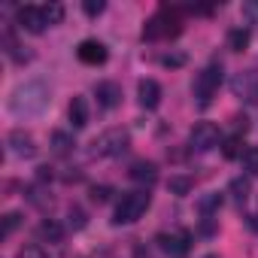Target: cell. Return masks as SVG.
Segmentation results:
<instances>
[{"instance_id": "7402d4cb", "label": "cell", "mask_w": 258, "mask_h": 258, "mask_svg": "<svg viewBox=\"0 0 258 258\" xmlns=\"http://www.w3.org/2000/svg\"><path fill=\"white\" fill-rule=\"evenodd\" d=\"M52 149H55L58 155L70 152V149H73V137H70L67 131H55V134H52Z\"/></svg>"}, {"instance_id": "603a6c76", "label": "cell", "mask_w": 258, "mask_h": 258, "mask_svg": "<svg viewBox=\"0 0 258 258\" xmlns=\"http://www.w3.org/2000/svg\"><path fill=\"white\" fill-rule=\"evenodd\" d=\"M243 170L246 173H252V176H258V146H249L246 152H243Z\"/></svg>"}, {"instance_id": "9c48e42d", "label": "cell", "mask_w": 258, "mask_h": 258, "mask_svg": "<svg viewBox=\"0 0 258 258\" xmlns=\"http://www.w3.org/2000/svg\"><path fill=\"white\" fill-rule=\"evenodd\" d=\"M76 58L88 67H100V64H106V46L100 40H82L76 46Z\"/></svg>"}, {"instance_id": "5b68a950", "label": "cell", "mask_w": 258, "mask_h": 258, "mask_svg": "<svg viewBox=\"0 0 258 258\" xmlns=\"http://www.w3.org/2000/svg\"><path fill=\"white\" fill-rule=\"evenodd\" d=\"M182 31L179 19H176V10H161L155 13L146 25H143V40H164V37H176Z\"/></svg>"}, {"instance_id": "6da1fadb", "label": "cell", "mask_w": 258, "mask_h": 258, "mask_svg": "<svg viewBox=\"0 0 258 258\" xmlns=\"http://www.w3.org/2000/svg\"><path fill=\"white\" fill-rule=\"evenodd\" d=\"M46 106H49V91L43 82H28V85L16 88V94L10 100V109L16 115H40Z\"/></svg>"}, {"instance_id": "8fae6325", "label": "cell", "mask_w": 258, "mask_h": 258, "mask_svg": "<svg viewBox=\"0 0 258 258\" xmlns=\"http://www.w3.org/2000/svg\"><path fill=\"white\" fill-rule=\"evenodd\" d=\"M7 143H10V152L19 155V158H34L37 155V143H34V137L25 131V127H16Z\"/></svg>"}, {"instance_id": "d4e9b609", "label": "cell", "mask_w": 258, "mask_h": 258, "mask_svg": "<svg viewBox=\"0 0 258 258\" xmlns=\"http://www.w3.org/2000/svg\"><path fill=\"white\" fill-rule=\"evenodd\" d=\"M103 10H106V4H103V0H82V13H85L88 19H97Z\"/></svg>"}, {"instance_id": "7a4b0ae2", "label": "cell", "mask_w": 258, "mask_h": 258, "mask_svg": "<svg viewBox=\"0 0 258 258\" xmlns=\"http://www.w3.org/2000/svg\"><path fill=\"white\" fill-rule=\"evenodd\" d=\"M149 204H152V195H149V191H127V195H121L112 222H115V225H134V222L149 210Z\"/></svg>"}, {"instance_id": "1f68e13d", "label": "cell", "mask_w": 258, "mask_h": 258, "mask_svg": "<svg viewBox=\"0 0 258 258\" xmlns=\"http://www.w3.org/2000/svg\"><path fill=\"white\" fill-rule=\"evenodd\" d=\"M134 258H155V255H152L146 246H137V249H134Z\"/></svg>"}, {"instance_id": "ba28073f", "label": "cell", "mask_w": 258, "mask_h": 258, "mask_svg": "<svg viewBox=\"0 0 258 258\" xmlns=\"http://www.w3.org/2000/svg\"><path fill=\"white\" fill-rule=\"evenodd\" d=\"M155 243H158V246H161V252H164V255H170V258H185V255H188V249H191V237H188V231L158 234V237H155Z\"/></svg>"}, {"instance_id": "4fadbf2b", "label": "cell", "mask_w": 258, "mask_h": 258, "mask_svg": "<svg viewBox=\"0 0 258 258\" xmlns=\"http://www.w3.org/2000/svg\"><path fill=\"white\" fill-rule=\"evenodd\" d=\"M94 94H97V103H100L103 109H112V106L121 103V85H118V82H100V85L94 88Z\"/></svg>"}, {"instance_id": "4316f807", "label": "cell", "mask_w": 258, "mask_h": 258, "mask_svg": "<svg viewBox=\"0 0 258 258\" xmlns=\"http://www.w3.org/2000/svg\"><path fill=\"white\" fill-rule=\"evenodd\" d=\"M19 258H52L43 246H25L22 252H19Z\"/></svg>"}, {"instance_id": "4dcf8cb0", "label": "cell", "mask_w": 258, "mask_h": 258, "mask_svg": "<svg viewBox=\"0 0 258 258\" xmlns=\"http://www.w3.org/2000/svg\"><path fill=\"white\" fill-rule=\"evenodd\" d=\"M234 127L246 134V131H249V118H246V115H234Z\"/></svg>"}, {"instance_id": "cb8c5ba5", "label": "cell", "mask_w": 258, "mask_h": 258, "mask_svg": "<svg viewBox=\"0 0 258 258\" xmlns=\"http://www.w3.org/2000/svg\"><path fill=\"white\" fill-rule=\"evenodd\" d=\"M43 16H46V25H61L64 22V7L61 4H46Z\"/></svg>"}, {"instance_id": "e0dca14e", "label": "cell", "mask_w": 258, "mask_h": 258, "mask_svg": "<svg viewBox=\"0 0 258 258\" xmlns=\"http://www.w3.org/2000/svg\"><path fill=\"white\" fill-rule=\"evenodd\" d=\"M228 191H231V198H234L237 204H243V201H249L252 185H249V179H246V176H234V179H231V185H228Z\"/></svg>"}, {"instance_id": "9a60e30c", "label": "cell", "mask_w": 258, "mask_h": 258, "mask_svg": "<svg viewBox=\"0 0 258 258\" xmlns=\"http://www.w3.org/2000/svg\"><path fill=\"white\" fill-rule=\"evenodd\" d=\"M131 179H134V182H143V185H152V182L158 179V167H155L152 161H137V164L131 167Z\"/></svg>"}, {"instance_id": "3957f363", "label": "cell", "mask_w": 258, "mask_h": 258, "mask_svg": "<svg viewBox=\"0 0 258 258\" xmlns=\"http://www.w3.org/2000/svg\"><path fill=\"white\" fill-rule=\"evenodd\" d=\"M127 146H131V137H127L124 127H109V131H103L91 143V155H97V158H118Z\"/></svg>"}, {"instance_id": "8992f818", "label": "cell", "mask_w": 258, "mask_h": 258, "mask_svg": "<svg viewBox=\"0 0 258 258\" xmlns=\"http://www.w3.org/2000/svg\"><path fill=\"white\" fill-rule=\"evenodd\" d=\"M222 143V137H219V127L213 124V121H198L195 127H191V134H188V146L195 149V152H210V149H216Z\"/></svg>"}, {"instance_id": "2e32d148", "label": "cell", "mask_w": 258, "mask_h": 258, "mask_svg": "<svg viewBox=\"0 0 258 258\" xmlns=\"http://www.w3.org/2000/svg\"><path fill=\"white\" fill-rule=\"evenodd\" d=\"M249 40H252L249 28H231V31H228V49H231V52H243V49L249 46Z\"/></svg>"}, {"instance_id": "484cf974", "label": "cell", "mask_w": 258, "mask_h": 258, "mask_svg": "<svg viewBox=\"0 0 258 258\" xmlns=\"http://www.w3.org/2000/svg\"><path fill=\"white\" fill-rule=\"evenodd\" d=\"M22 225V216L19 213H10V216H4V237H10L16 228Z\"/></svg>"}, {"instance_id": "f546056e", "label": "cell", "mask_w": 258, "mask_h": 258, "mask_svg": "<svg viewBox=\"0 0 258 258\" xmlns=\"http://www.w3.org/2000/svg\"><path fill=\"white\" fill-rule=\"evenodd\" d=\"M70 228H76V231H79V228H85V213H82L79 207H73V210H70Z\"/></svg>"}, {"instance_id": "d6986e66", "label": "cell", "mask_w": 258, "mask_h": 258, "mask_svg": "<svg viewBox=\"0 0 258 258\" xmlns=\"http://www.w3.org/2000/svg\"><path fill=\"white\" fill-rule=\"evenodd\" d=\"M243 140H240V134H234V137H225L222 140V155L231 161V158H243Z\"/></svg>"}, {"instance_id": "5bb4252c", "label": "cell", "mask_w": 258, "mask_h": 258, "mask_svg": "<svg viewBox=\"0 0 258 258\" xmlns=\"http://www.w3.org/2000/svg\"><path fill=\"white\" fill-rule=\"evenodd\" d=\"M67 115H70V124L76 127V131H79V127H85L88 124V100L85 97H73Z\"/></svg>"}, {"instance_id": "30bf717a", "label": "cell", "mask_w": 258, "mask_h": 258, "mask_svg": "<svg viewBox=\"0 0 258 258\" xmlns=\"http://www.w3.org/2000/svg\"><path fill=\"white\" fill-rule=\"evenodd\" d=\"M16 22L28 31V34H43L46 31V16H43V7H22L16 13Z\"/></svg>"}, {"instance_id": "83f0119b", "label": "cell", "mask_w": 258, "mask_h": 258, "mask_svg": "<svg viewBox=\"0 0 258 258\" xmlns=\"http://www.w3.org/2000/svg\"><path fill=\"white\" fill-rule=\"evenodd\" d=\"M161 64H164V67H182V64H185V55H182V52H170V55L161 58Z\"/></svg>"}, {"instance_id": "ac0fdd59", "label": "cell", "mask_w": 258, "mask_h": 258, "mask_svg": "<svg viewBox=\"0 0 258 258\" xmlns=\"http://www.w3.org/2000/svg\"><path fill=\"white\" fill-rule=\"evenodd\" d=\"M222 201H225V198H222L219 191H210V195H204V198L198 201V210H201V216H204V219H210V216H213V213L222 207Z\"/></svg>"}, {"instance_id": "7c38bea8", "label": "cell", "mask_w": 258, "mask_h": 258, "mask_svg": "<svg viewBox=\"0 0 258 258\" xmlns=\"http://www.w3.org/2000/svg\"><path fill=\"white\" fill-rule=\"evenodd\" d=\"M137 100H140L143 109H158V103H161V85H158L155 79H140V85H137Z\"/></svg>"}, {"instance_id": "52a82bcc", "label": "cell", "mask_w": 258, "mask_h": 258, "mask_svg": "<svg viewBox=\"0 0 258 258\" xmlns=\"http://www.w3.org/2000/svg\"><path fill=\"white\" fill-rule=\"evenodd\" d=\"M231 91L243 103H258V70H240L231 79Z\"/></svg>"}, {"instance_id": "d6a6232c", "label": "cell", "mask_w": 258, "mask_h": 258, "mask_svg": "<svg viewBox=\"0 0 258 258\" xmlns=\"http://www.w3.org/2000/svg\"><path fill=\"white\" fill-rule=\"evenodd\" d=\"M207 258H216V255H207Z\"/></svg>"}, {"instance_id": "ffe728a7", "label": "cell", "mask_w": 258, "mask_h": 258, "mask_svg": "<svg viewBox=\"0 0 258 258\" xmlns=\"http://www.w3.org/2000/svg\"><path fill=\"white\" fill-rule=\"evenodd\" d=\"M40 237H43V240H49V243H61V237H64V228H61L55 219H46V222L40 225Z\"/></svg>"}, {"instance_id": "277c9868", "label": "cell", "mask_w": 258, "mask_h": 258, "mask_svg": "<svg viewBox=\"0 0 258 258\" xmlns=\"http://www.w3.org/2000/svg\"><path fill=\"white\" fill-rule=\"evenodd\" d=\"M219 85H222V64H210L195 76V100H198L201 109H207L213 103Z\"/></svg>"}, {"instance_id": "f1b7e54d", "label": "cell", "mask_w": 258, "mask_h": 258, "mask_svg": "<svg viewBox=\"0 0 258 258\" xmlns=\"http://www.w3.org/2000/svg\"><path fill=\"white\" fill-rule=\"evenodd\" d=\"M109 195H112V188H109V185H94V188H91V198H94L97 204L109 201Z\"/></svg>"}, {"instance_id": "44dd1931", "label": "cell", "mask_w": 258, "mask_h": 258, "mask_svg": "<svg viewBox=\"0 0 258 258\" xmlns=\"http://www.w3.org/2000/svg\"><path fill=\"white\" fill-rule=\"evenodd\" d=\"M167 188H170V195H188L195 188V179L191 176H170Z\"/></svg>"}]
</instances>
